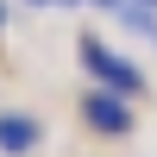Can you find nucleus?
I'll use <instances>...</instances> for the list:
<instances>
[{
	"mask_svg": "<svg viewBox=\"0 0 157 157\" xmlns=\"http://www.w3.org/2000/svg\"><path fill=\"white\" fill-rule=\"evenodd\" d=\"M82 63H88V75H94L107 94H126V101H138V94H145V75H138L132 63L120 57V50H107L101 38H82Z\"/></svg>",
	"mask_w": 157,
	"mask_h": 157,
	"instance_id": "f257e3e1",
	"label": "nucleus"
},
{
	"mask_svg": "<svg viewBox=\"0 0 157 157\" xmlns=\"http://www.w3.org/2000/svg\"><path fill=\"white\" fill-rule=\"evenodd\" d=\"M82 113H88V126H94V132H107V138H132V101H126V94L94 88V94L82 101Z\"/></svg>",
	"mask_w": 157,
	"mask_h": 157,
	"instance_id": "f03ea898",
	"label": "nucleus"
},
{
	"mask_svg": "<svg viewBox=\"0 0 157 157\" xmlns=\"http://www.w3.org/2000/svg\"><path fill=\"white\" fill-rule=\"evenodd\" d=\"M38 138H44V126H38L32 113H0V151L6 157H25Z\"/></svg>",
	"mask_w": 157,
	"mask_h": 157,
	"instance_id": "7ed1b4c3",
	"label": "nucleus"
},
{
	"mask_svg": "<svg viewBox=\"0 0 157 157\" xmlns=\"http://www.w3.org/2000/svg\"><path fill=\"white\" fill-rule=\"evenodd\" d=\"M101 6H120V0H101Z\"/></svg>",
	"mask_w": 157,
	"mask_h": 157,
	"instance_id": "20e7f679",
	"label": "nucleus"
},
{
	"mask_svg": "<svg viewBox=\"0 0 157 157\" xmlns=\"http://www.w3.org/2000/svg\"><path fill=\"white\" fill-rule=\"evenodd\" d=\"M0 19H6V13H0Z\"/></svg>",
	"mask_w": 157,
	"mask_h": 157,
	"instance_id": "39448f33",
	"label": "nucleus"
},
{
	"mask_svg": "<svg viewBox=\"0 0 157 157\" xmlns=\"http://www.w3.org/2000/svg\"><path fill=\"white\" fill-rule=\"evenodd\" d=\"M151 6H157V0H151Z\"/></svg>",
	"mask_w": 157,
	"mask_h": 157,
	"instance_id": "423d86ee",
	"label": "nucleus"
},
{
	"mask_svg": "<svg viewBox=\"0 0 157 157\" xmlns=\"http://www.w3.org/2000/svg\"><path fill=\"white\" fill-rule=\"evenodd\" d=\"M57 6H63V0H57Z\"/></svg>",
	"mask_w": 157,
	"mask_h": 157,
	"instance_id": "0eeeda50",
	"label": "nucleus"
}]
</instances>
